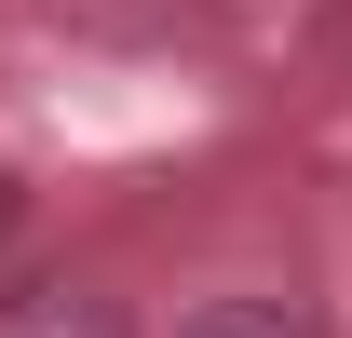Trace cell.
<instances>
[{
  "mask_svg": "<svg viewBox=\"0 0 352 338\" xmlns=\"http://www.w3.org/2000/svg\"><path fill=\"white\" fill-rule=\"evenodd\" d=\"M14 203H28V190H14V163H0V230H14Z\"/></svg>",
  "mask_w": 352,
  "mask_h": 338,
  "instance_id": "7a4b0ae2",
  "label": "cell"
},
{
  "mask_svg": "<svg viewBox=\"0 0 352 338\" xmlns=\"http://www.w3.org/2000/svg\"><path fill=\"white\" fill-rule=\"evenodd\" d=\"M176 338H311V311L298 297H204Z\"/></svg>",
  "mask_w": 352,
  "mask_h": 338,
  "instance_id": "6da1fadb",
  "label": "cell"
}]
</instances>
